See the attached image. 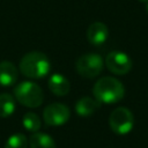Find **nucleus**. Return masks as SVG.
Listing matches in <instances>:
<instances>
[{
    "label": "nucleus",
    "instance_id": "nucleus-12",
    "mask_svg": "<svg viewBox=\"0 0 148 148\" xmlns=\"http://www.w3.org/2000/svg\"><path fill=\"white\" fill-rule=\"evenodd\" d=\"M29 146L30 148H57L54 140L50 135L40 132H35L30 136Z\"/></svg>",
    "mask_w": 148,
    "mask_h": 148
},
{
    "label": "nucleus",
    "instance_id": "nucleus-13",
    "mask_svg": "<svg viewBox=\"0 0 148 148\" xmlns=\"http://www.w3.org/2000/svg\"><path fill=\"white\" fill-rule=\"evenodd\" d=\"M15 111V99L10 94H0V117L7 118Z\"/></svg>",
    "mask_w": 148,
    "mask_h": 148
},
{
    "label": "nucleus",
    "instance_id": "nucleus-8",
    "mask_svg": "<svg viewBox=\"0 0 148 148\" xmlns=\"http://www.w3.org/2000/svg\"><path fill=\"white\" fill-rule=\"evenodd\" d=\"M108 36H109V29L102 22L91 23L87 30V39L90 44L95 46L102 45L108 39Z\"/></svg>",
    "mask_w": 148,
    "mask_h": 148
},
{
    "label": "nucleus",
    "instance_id": "nucleus-6",
    "mask_svg": "<svg viewBox=\"0 0 148 148\" xmlns=\"http://www.w3.org/2000/svg\"><path fill=\"white\" fill-rule=\"evenodd\" d=\"M71 117V111L67 105L62 103L49 104L43 111L44 121L49 126H60L67 123Z\"/></svg>",
    "mask_w": 148,
    "mask_h": 148
},
{
    "label": "nucleus",
    "instance_id": "nucleus-16",
    "mask_svg": "<svg viewBox=\"0 0 148 148\" xmlns=\"http://www.w3.org/2000/svg\"><path fill=\"white\" fill-rule=\"evenodd\" d=\"M138 1H140V2H148V0H138Z\"/></svg>",
    "mask_w": 148,
    "mask_h": 148
},
{
    "label": "nucleus",
    "instance_id": "nucleus-3",
    "mask_svg": "<svg viewBox=\"0 0 148 148\" xmlns=\"http://www.w3.org/2000/svg\"><path fill=\"white\" fill-rule=\"evenodd\" d=\"M14 96L20 104L28 108H37L44 99L42 88L32 81H23L18 83L14 89Z\"/></svg>",
    "mask_w": 148,
    "mask_h": 148
},
{
    "label": "nucleus",
    "instance_id": "nucleus-7",
    "mask_svg": "<svg viewBox=\"0 0 148 148\" xmlns=\"http://www.w3.org/2000/svg\"><path fill=\"white\" fill-rule=\"evenodd\" d=\"M105 65L111 73L125 75L132 68V60L126 53L121 51H112L106 56Z\"/></svg>",
    "mask_w": 148,
    "mask_h": 148
},
{
    "label": "nucleus",
    "instance_id": "nucleus-5",
    "mask_svg": "<svg viewBox=\"0 0 148 148\" xmlns=\"http://www.w3.org/2000/svg\"><path fill=\"white\" fill-rule=\"evenodd\" d=\"M104 61L102 57L97 53H86L81 56L76 61V71L77 73L87 79L96 77L103 69Z\"/></svg>",
    "mask_w": 148,
    "mask_h": 148
},
{
    "label": "nucleus",
    "instance_id": "nucleus-9",
    "mask_svg": "<svg viewBox=\"0 0 148 148\" xmlns=\"http://www.w3.org/2000/svg\"><path fill=\"white\" fill-rule=\"evenodd\" d=\"M17 68L12 61H0V84L3 87L13 86L17 80Z\"/></svg>",
    "mask_w": 148,
    "mask_h": 148
},
{
    "label": "nucleus",
    "instance_id": "nucleus-10",
    "mask_svg": "<svg viewBox=\"0 0 148 148\" xmlns=\"http://www.w3.org/2000/svg\"><path fill=\"white\" fill-rule=\"evenodd\" d=\"M49 89L56 95V96H65L69 92L71 84L67 77L61 75L60 73L52 74L49 79Z\"/></svg>",
    "mask_w": 148,
    "mask_h": 148
},
{
    "label": "nucleus",
    "instance_id": "nucleus-15",
    "mask_svg": "<svg viewBox=\"0 0 148 148\" xmlns=\"http://www.w3.org/2000/svg\"><path fill=\"white\" fill-rule=\"evenodd\" d=\"M28 140L24 134L22 133H14L10 135L5 145V148H27Z\"/></svg>",
    "mask_w": 148,
    "mask_h": 148
},
{
    "label": "nucleus",
    "instance_id": "nucleus-1",
    "mask_svg": "<svg viewBox=\"0 0 148 148\" xmlns=\"http://www.w3.org/2000/svg\"><path fill=\"white\" fill-rule=\"evenodd\" d=\"M51 64L46 54L32 51L24 54L20 61V72L30 79H42L50 72Z\"/></svg>",
    "mask_w": 148,
    "mask_h": 148
},
{
    "label": "nucleus",
    "instance_id": "nucleus-4",
    "mask_svg": "<svg viewBox=\"0 0 148 148\" xmlns=\"http://www.w3.org/2000/svg\"><path fill=\"white\" fill-rule=\"evenodd\" d=\"M109 125L112 132L119 135H125L132 131L134 125V117L130 109L125 106L116 108L110 117H109Z\"/></svg>",
    "mask_w": 148,
    "mask_h": 148
},
{
    "label": "nucleus",
    "instance_id": "nucleus-11",
    "mask_svg": "<svg viewBox=\"0 0 148 148\" xmlns=\"http://www.w3.org/2000/svg\"><path fill=\"white\" fill-rule=\"evenodd\" d=\"M101 103L96 98H91L88 96H84L80 98L75 104V111L81 117H89L92 113L97 111Z\"/></svg>",
    "mask_w": 148,
    "mask_h": 148
},
{
    "label": "nucleus",
    "instance_id": "nucleus-14",
    "mask_svg": "<svg viewBox=\"0 0 148 148\" xmlns=\"http://www.w3.org/2000/svg\"><path fill=\"white\" fill-rule=\"evenodd\" d=\"M22 123H23L24 128L27 131H29V132H34L35 133V132H38V130L40 128V119L34 112H27L23 116Z\"/></svg>",
    "mask_w": 148,
    "mask_h": 148
},
{
    "label": "nucleus",
    "instance_id": "nucleus-2",
    "mask_svg": "<svg viewBox=\"0 0 148 148\" xmlns=\"http://www.w3.org/2000/svg\"><path fill=\"white\" fill-rule=\"evenodd\" d=\"M95 98L99 103L112 104L119 102L125 95V88L123 83L112 76L101 77L92 88Z\"/></svg>",
    "mask_w": 148,
    "mask_h": 148
},
{
    "label": "nucleus",
    "instance_id": "nucleus-17",
    "mask_svg": "<svg viewBox=\"0 0 148 148\" xmlns=\"http://www.w3.org/2000/svg\"><path fill=\"white\" fill-rule=\"evenodd\" d=\"M147 10H148V3H147Z\"/></svg>",
    "mask_w": 148,
    "mask_h": 148
}]
</instances>
